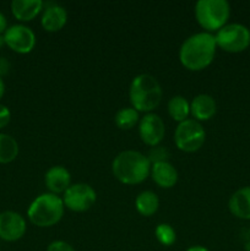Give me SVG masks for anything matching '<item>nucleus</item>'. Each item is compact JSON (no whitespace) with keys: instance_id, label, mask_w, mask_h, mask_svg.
Listing matches in <instances>:
<instances>
[{"instance_id":"f257e3e1","label":"nucleus","mask_w":250,"mask_h":251,"mask_svg":"<svg viewBox=\"0 0 250 251\" xmlns=\"http://www.w3.org/2000/svg\"><path fill=\"white\" fill-rule=\"evenodd\" d=\"M217 44L215 34L199 32L191 34L179 48V61L189 71H201L210 66L215 59Z\"/></svg>"},{"instance_id":"f03ea898","label":"nucleus","mask_w":250,"mask_h":251,"mask_svg":"<svg viewBox=\"0 0 250 251\" xmlns=\"http://www.w3.org/2000/svg\"><path fill=\"white\" fill-rule=\"evenodd\" d=\"M151 163L147 156L135 150H125L118 153L112 162V173L118 181L125 185H137L149 178Z\"/></svg>"},{"instance_id":"7ed1b4c3","label":"nucleus","mask_w":250,"mask_h":251,"mask_svg":"<svg viewBox=\"0 0 250 251\" xmlns=\"http://www.w3.org/2000/svg\"><path fill=\"white\" fill-rule=\"evenodd\" d=\"M163 90L161 83L150 74H140L132 78L129 87L131 107L139 113H153L161 104Z\"/></svg>"},{"instance_id":"20e7f679","label":"nucleus","mask_w":250,"mask_h":251,"mask_svg":"<svg viewBox=\"0 0 250 251\" xmlns=\"http://www.w3.org/2000/svg\"><path fill=\"white\" fill-rule=\"evenodd\" d=\"M65 212L63 199L51 193L37 196L27 210L29 222L39 228H49L58 225Z\"/></svg>"},{"instance_id":"39448f33","label":"nucleus","mask_w":250,"mask_h":251,"mask_svg":"<svg viewBox=\"0 0 250 251\" xmlns=\"http://www.w3.org/2000/svg\"><path fill=\"white\" fill-rule=\"evenodd\" d=\"M195 19L205 32L220 31L228 24L230 5L227 0H199L195 4Z\"/></svg>"},{"instance_id":"423d86ee","label":"nucleus","mask_w":250,"mask_h":251,"mask_svg":"<svg viewBox=\"0 0 250 251\" xmlns=\"http://www.w3.org/2000/svg\"><path fill=\"white\" fill-rule=\"evenodd\" d=\"M215 39L217 48L227 53H242L250 46V29L238 22L227 24L216 32Z\"/></svg>"},{"instance_id":"0eeeda50","label":"nucleus","mask_w":250,"mask_h":251,"mask_svg":"<svg viewBox=\"0 0 250 251\" xmlns=\"http://www.w3.org/2000/svg\"><path fill=\"white\" fill-rule=\"evenodd\" d=\"M206 140V131L201 123L195 119H186L179 123L174 131V144L176 149L186 153L199 151Z\"/></svg>"},{"instance_id":"6e6552de","label":"nucleus","mask_w":250,"mask_h":251,"mask_svg":"<svg viewBox=\"0 0 250 251\" xmlns=\"http://www.w3.org/2000/svg\"><path fill=\"white\" fill-rule=\"evenodd\" d=\"M61 199L68 210L73 212H86L97 201V193L88 184L76 183L69 186Z\"/></svg>"},{"instance_id":"1a4fd4ad","label":"nucleus","mask_w":250,"mask_h":251,"mask_svg":"<svg viewBox=\"0 0 250 251\" xmlns=\"http://www.w3.org/2000/svg\"><path fill=\"white\" fill-rule=\"evenodd\" d=\"M2 36H4L5 44L11 50L19 54L31 53L37 43L36 33L32 31V28L22 24H16L7 27Z\"/></svg>"},{"instance_id":"9d476101","label":"nucleus","mask_w":250,"mask_h":251,"mask_svg":"<svg viewBox=\"0 0 250 251\" xmlns=\"http://www.w3.org/2000/svg\"><path fill=\"white\" fill-rule=\"evenodd\" d=\"M166 135L163 119L156 113H147L139 122V136L145 145L154 147L161 145Z\"/></svg>"},{"instance_id":"9b49d317","label":"nucleus","mask_w":250,"mask_h":251,"mask_svg":"<svg viewBox=\"0 0 250 251\" xmlns=\"http://www.w3.org/2000/svg\"><path fill=\"white\" fill-rule=\"evenodd\" d=\"M27 230L26 220L15 211L0 213V239L5 242H17Z\"/></svg>"},{"instance_id":"f8f14e48","label":"nucleus","mask_w":250,"mask_h":251,"mask_svg":"<svg viewBox=\"0 0 250 251\" xmlns=\"http://www.w3.org/2000/svg\"><path fill=\"white\" fill-rule=\"evenodd\" d=\"M44 184L49 193L64 194L71 185V174L65 167L63 166H53L46 172L44 176Z\"/></svg>"},{"instance_id":"ddd939ff","label":"nucleus","mask_w":250,"mask_h":251,"mask_svg":"<svg viewBox=\"0 0 250 251\" xmlns=\"http://www.w3.org/2000/svg\"><path fill=\"white\" fill-rule=\"evenodd\" d=\"M217 112V103L215 98L207 93H201L194 97L190 102V114L196 122H207L212 119Z\"/></svg>"},{"instance_id":"4468645a","label":"nucleus","mask_w":250,"mask_h":251,"mask_svg":"<svg viewBox=\"0 0 250 251\" xmlns=\"http://www.w3.org/2000/svg\"><path fill=\"white\" fill-rule=\"evenodd\" d=\"M68 22V12L65 7L58 4L47 5L43 10L41 19V25L44 31L47 32H58L64 28Z\"/></svg>"},{"instance_id":"2eb2a0df","label":"nucleus","mask_w":250,"mask_h":251,"mask_svg":"<svg viewBox=\"0 0 250 251\" xmlns=\"http://www.w3.org/2000/svg\"><path fill=\"white\" fill-rule=\"evenodd\" d=\"M152 180L162 189H171L178 183V172L171 162H159L151 164Z\"/></svg>"},{"instance_id":"dca6fc26","label":"nucleus","mask_w":250,"mask_h":251,"mask_svg":"<svg viewBox=\"0 0 250 251\" xmlns=\"http://www.w3.org/2000/svg\"><path fill=\"white\" fill-rule=\"evenodd\" d=\"M228 210L239 220H250V185L238 189L228 200Z\"/></svg>"},{"instance_id":"f3484780","label":"nucleus","mask_w":250,"mask_h":251,"mask_svg":"<svg viewBox=\"0 0 250 251\" xmlns=\"http://www.w3.org/2000/svg\"><path fill=\"white\" fill-rule=\"evenodd\" d=\"M42 0H14L11 2L12 15L21 22L32 21L43 10Z\"/></svg>"},{"instance_id":"a211bd4d","label":"nucleus","mask_w":250,"mask_h":251,"mask_svg":"<svg viewBox=\"0 0 250 251\" xmlns=\"http://www.w3.org/2000/svg\"><path fill=\"white\" fill-rule=\"evenodd\" d=\"M135 208L144 217H151L159 208L158 196L151 190L141 191L135 199Z\"/></svg>"},{"instance_id":"6ab92c4d","label":"nucleus","mask_w":250,"mask_h":251,"mask_svg":"<svg viewBox=\"0 0 250 251\" xmlns=\"http://www.w3.org/2000/svg\"><path fill=\"white\" fill-rule=\"evenodd\" d=\"M167 110H168L169 117L179 124V123L189 119V115H190V103L183 96H174V97H172L168 100Z\"/></svg>"},{"instance_id":"aec40b11","label":"nucleus","mask_w":250,"mask_h":251,"mask_svg":"<svg viewBox=\"0 0 250 251\" xmlns=\"http://www.w3.org/2000/svg\"><path fill=\"white\" fill-rule=\"evenodd\" d=\"M20 147L11 135L0 132V164H6L15 161L19 156Z\"/></svg>"},{"instance_id":"412c9836","label":"nucleus","mask_w":250,"mask_h":251,"mask_svg":"<svg viewBox=\"0 0 250 251\" xmlns=\"http://www.w3.org/2000/svg\"><path fill=\"white\" fill-rule=\"evenodd\" d=\"M140 113L132 107H124L115 113L114 123L119 129L130 130L139 124L140 122Z\"/></svg>"},{"instance_id":"4be33fe9","label":"nucleus","mask_w":250,"mask_h":251,"mask_svg":"<svg viewBox=\"0 0 250 251\" xmlns=\"http://www.w3.org/2000/svg\"><path fill=\"white\" fill-rule=\"evenodd\" d=\"M154 237L158 240L159 244L164 245V247H171L175 243L176 240V233L175 229L172 227L168 223H161L154 229Z\"/></svg>"},{"instance_id":"5701e85b","label":"nucleus","mask_w":250,"mask_h":251,"mask_svg":"<svg viewBox=\"0 0 250 251\" xmlns=\"http://www.w3.org/2000/svg\"><path fill=\"white\" fill-rule=\"evenodd\" d=\"M150 163H159V162H168L169 159V151L164 146H154L151 147L149 154H147Z\"/></svg>"},{"instance_id":"b1692460","label":"nucleus","mask_w":250,"mask_h":251,"mask_svg":"<svg viewBox=\"0 0 250 251\" xmlns=\"http://www.w3.org/2000/svg\"><path fill=\"white\" fill-rule=\"evenodd\" d=\"M47 251H76L69 243L64 240H54L47 248Z\"/></svg>"},{"instance_id":"393cba45","label":"nucleus","mask_w":250,"mask_h":251,"mask_svg":"<svg viewBox=\"0 0 250 251\" xmlns=\"http://www.w3.org/2000/svg\"><path fill=\"white\" fill-rule=\"evenodd\" d=\"M11 120V112L4 104H0V129L6 126Z\"/></svg>"},{"instance_id":"a878e982","label":"nucleus","mask_w":250,"mask_h":251,"mask_svg":"<svg viewBox=\"0 0 250 251\" xmlns=\"http://www.w3.org/2000/svg\"><path fill=\"white\" fill-rule=\"evenodd\" d=\"M10 70V63L5 56L0 55V77L6 75Z\"/></svg>"},{"instance_id":"bb28decb","label":"nucleus","mask_w":250,"mask_h":251,"mask_svg":"<svg viewBox=\"0 0 250 251\" xmlns=\"http://www.w3.org/2000/svg\"><path fill=\"white\" fill-rule=\"evenodd\" d=\"M7 29V20L5 15L0 11V34H4Z\"/></svg>"},{"instance_id":"cd10ccee","label":"nucleus","mask_w":250,"mask_h":251,"mask_svg":"<svg viewBox=\"0 0 250 251\" xmlns=\"http://www.w3.org/2000/svg\"><path fill=\"white\" fill-rule=\"evenodd\" d=\"M185 251H210V250L205 247H201V245H195V247L189 248V249H186Z\"/></svg>"},{"instance_id":"c85d7f7f","label":"nucleus","mask_w":250,"mask_h":251,"mask_svg":"<svg viewBox=\"0 0 250 251\" xmlns=\"http://www.w3.org/2000/svg\"><path fill=\"white\" fill-rule=\"evenodd\" d=\"M4 93H5V83H4V81H2V78L0 77V100L2 98Z\"/></svg>"},{"instance_id":"c756f323","label":"nucleus","mask_w":250,"mask_h":251,"mask_svg":"<svg viewBox=\"0 0 250 251\" xmlns=\"http://www.w3.org/2000/svg\"><path fill=\"white\" fill-rule=\"evenodd\" d=\"M5 44V41H4V36L2 34H0V48H1L2 46Z\"/></svg>"},{"instance_id":"7c9ffc66","label":"nucleus","mask_w":250,"mask_h":251,"mask_svg":"<svg viewBox=\"0 0 250 251\" xmlns=\"http://www.w3.org/2000/svg\"><path fill=\"white\" fill-rule=\"evenodd\" d=\"M244 249H245V251H250V240H249V242H247V243H245V245H244Z\"/></svg>"},{"instance_id":"2f4dec72","label":"nucleus","mask_w":250,"mask_h":251,"mask_svg":"<svg viewBox=\"0 0 250 251\" xmlns=\"http://www.w3.org/2000/svg\"><path fill=\"white\" fill-rule=\"evenodd\" d=\"M249 237H250V229H249Z\"/></svg>"}]
</instances>
